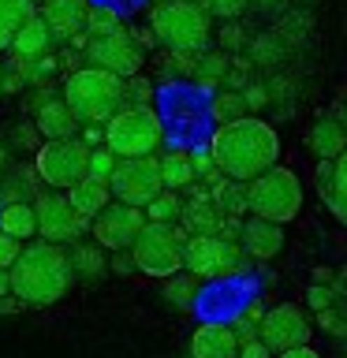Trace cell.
Wrapping results in <instances>:
<instances>
[{"mask_svg":"<svg viewBox=\"0 0 347 358\" xmlns=\"http://www.w3.org/2000/svg\"><path fill=\"white\" fill-rule=\"evenodd\" d=\"M209 150H213L217 168L228 179L250 183V179L265 176L269 168H276L280 138H276V127H269L265 120L239 116L232 123H220L213 142H209Z\"/></svg>","mask_w":347,"mask_h":358,"instance_id":"cell-1","label":"cell"},{"mask_svg":"<svg viewBox=\"0 0 347 358\" xmlns=\"http://www.w3.org/2000/svg\"><path fill=\"white\" fill-rule=\"evenodd\" d=\"M75 284L71 254L60 243H30L22 246L19 262L11 265V295H19L27 306H52Z\"/></svg>","mask_w":347,"mask_h":358,"instance_id":"cell-2","label":"cell"},{"mask_svg":"<svg viewBox=\"0 0 347 358\" xmlns=\"http://www.w3.org/2000/svg\"><path fill=\"white\" fill-rule=\"evenodd\" d=\"M71 112L78 116V123H108L116 112L127 105V78L105 71V67H78L67 75L64 94H60Z\"/></svg>","mask_w":347,"mask_h":358,"instance_id":"cell-3","label":"cell"},{"mask_svg":"<svg viewBox=\"0 0 347 358\" xmlns=\"http://www.w3.org/2000/svg\"><path fill=\"white\" fill-rule=\"evenodd\" d=\"M209 11L198 0H161L150 11V30L157 45H164L168 52H183V56H201L209 49L213 27H209Z\"/></svg>","mask_w":347,"mask_h":358,"instance_id":"cell-4","label":"cell"},{"mask_svg":"<svg viewBox=\"0 0 347 358\" xmlns=\"http://www.w3.org/2000/svg\"><path fill=\"white\" fill-rule=\"evenodd\" d=\"M164 138V123L150 105H123L105 123V145L116 157H153Z\"/></svg>","mask_w":347,"mask_h":358,"instance_id":"cell-5","label":"cell"},{"mask_svg":"<svg viewBox=\"0 0 347 358\" xmlns=\"http://www.w3.org/2000/svg\"><path fill=\"white\" fill-rule=\"evenodd\" d=\"M246 201H250V213L262 220L273 224H288L299 217L302 209V183L291 168H269L265 176H257L246 183Z\"/></svg>","mask_w":347,"mask_h":358,"instance_id":"cell-6","label":"cell"},{"mask_svg":"<svg viewBox=\"0 0 347 358\" xmlns=\"http://www.w3.org/2000/svg\"><path fill=\"white\" fill-rule=\"evenodd\" d=\"M187 239L190 235L183 228H176V224H146L142 235L134 239L131 254H134V265H139V273L146 276H176L183 273V250H187Z\"/></svg>","mask_w":347,"mask_h":358,"instance_id":"cell-7","label":"cell"},{"mask_svg":"<svg viewBox=\"0 0 347 358\" xmlns=\"http://www.w3.org/2000/svg\"><path fill=\"white\" fill-rule=\"evenodd\" d=\"M243 262L246 250L239 246V239H224V235H190L183 250L187 273L201 280H228L243 268Z\"/></svg>","mask_w":347,"mask_h":358,"instance_id":"cell-8","label":"cell"},{"mask_svg":"<svg viewBox=\"0 0 347 358\" xmlns=\"http://www.w3.org/2000/svg\"><path fill=\"white\" fill-rule=\"evenodd\" d=\"M90 145L78 138H52L45 142L34 164H38V176L45 179V187H64L71 190L75 183H83L90 176Z\"/></svg>","mask_w":347,"mask_h":358,"instance_id":"cell-9","label":"cell"},{"mask_svg":"<svg viewBox=\"0 0 347 358\" xmlns=\"http://www.w3.org/2000/svg\"><path fill=\"white\" fill-rule=\"evenodd\" d=\"M108 187L116 201H127V206H139V209H146L161 190H168L157 157H120Z\"/></svg>","mask_w":347,"mask_h":358,"instance_id":"cell-10","label":"cell"},{"mask_svg":"<svg viewBox=\"0 0 347 358\" xmlns=\"http://www.w3.org/2000/svg\"><path fill=\"white\" fill-rule=\"evenodd\" d=\"M86 64L105 67L120 78H134L142 71V41L123 27L112 34H97V38L86 41Z\"/></svg>","mask_w":347,"mask_h":358,"instance_id":"cell-11","label":"cell"},{"mask_svg":"<svg viewBox=\"0 0 347 358\" xmlns=\"http://www.w3.org/2000/svg\"><path fill=\"white\" fill-rule=\"evenodd\" d=\"M38 209V235L45 243H60V246H75L83 243L86 231V217L71 206V198L60 194V190H45V194L34 201Z\"/></svg>","mask_w":347,"mask_h":358,"instance_id":"cell-12","label":"cell"},{"mask_svg":"<svg viewBox=\"0 0 347 358\" xmlns=\"http://www.w3.org/2000/svg\"><path fill=\"white\" fill-rule=\"evenodd\" d=\"M146 224H150L146 209L127 206V201H108V206L94 217L90 228H94V243H101L105 250L116 254V250H131Z\"/></svg>","mask_w":347,"mask_h":358,"instance_id":"cell-13","label":"cell"},{"mask_svg":"<svg viewBox=\"0 0 347 358\" xmlns=\"http://www.w3.org/2000/svg\"><path fill=\"white\" fill-rule=\"evenodd\" d=\"M257 336L269 343V351L284 355V351H291V347H302L310 340V321H306V313H302L295 302H280V306L265 310Z\"/></svg>","mask_w":347,"mask_h":358,"instance_id":"cell-14","label":"cell"},{"mask_svg":"<svg viewBox=\"0 0 347 358\" xmlns=\"http://www.w3.org/2000/svg\"><path fill=\"white\" fill-rule=\"evenodd\" d=\"M38 11H41V19L49 22L56 41H75L86 34V22H90L86 0H45Z\"/></svg>","mask_w":347,"mask_h":358,"instance_id":"cell-15","label":"cell"},{"mask_svg":"<svg viewBox=\"0 0 347 358\" xmlns=\"http://www.w3.org/2000/svg\"><path fill=\"white\" fill-rule=\"evenodd\" d=\"M239 347L243 336L220 321L198 324V332L190 336V358H239Z\"/></svg>","mask_w":347,"mask_h":358,"instance_id":"cell-16","label":"cell"},{"mask_svg":"<svg viewBox=\"0 0 347 358\" xmlns=\"http://www.w3.org/2000/svg\"><path fill=\"white\" fill-rule=\"evenodd\" d=\"M239 246L246 250V257H254V262H269V257H276L280 246H284V231H280V224H273V220L250 217V220H243Z\"/></svg>","mask_w":347,"mask_h":358,"instance_id":"cell-17","label":"cell"},{"mask_svg":"<svg viewBox=\"0 0 347 358\" xmlns=\"http://www.w3.org/2000/svg\"><path fill=\"white\" fill-rule=\"evenodd\" d=\"M34 127H38V134L45 142L52 138H75L78 131V116L71 112V105H67L64 97H45L38 112H34Z\"/></svg>","mask_w":347,"mask_h":358,"instance_id":"cell-18","label":"cell"},{"mask_svg":"<svg viewBox=\"0 0 347 358\" xmlns=\"http://www.w3.org/2000/svg\"><path fill=\"white\" fill-rule=\"evenodd\" d=\"M318 187H321V198L336 217L347 224V150L336 157V161H321L318 168Z\"/></svg>","mask_w":347,"mask_h":358,"instance_id":"cell-19","label":"cell"},{"mask_svg":"<svg viewBox=\"0 0 347 358\" xmlns=\"http://www.w3.org/2000/svg\"><path fill=\"white\" fill-rule=\"evenodd\" d=\"M52 30H49V22L41 19V11H34V15L19 27V34H15V41H11V56L15 60H41V56H49V49H52Z\"/></svg>","mask_w":347,"mask_h":358,"instance_id":"cell-20","label":"cell"},{"mask_svg":"<svg viewBox=\"0 0 347 358\" xmlns=\"http://www.w3.org/2000/svg\"><path fill=\"white\" fill-rule=\"evenodd\" d=\"M306 145L313 150V157H321V161H336V157L347 150V123H344V116L340 120H336V116H321L310 127Z\"/></svg>","mask_w":347,"mask_h":358,"instance_id":"cell-21","label":"cell"},{"mask_svg":"<svg viewBox=\"0 0 347 358\" xmlns=\"http://www.w3.org/2000/svg\"><path fill=\"white\" fill-rule=\"evenodd\" d=\"M220 228H224L220 206L213 201L209 190H198V198L187 201V209H183V231L187 235H220Z\"/></svg>","mask_w":347,"mask_h":358,"instance_id":"cell-22","label":"cell"},{"mask_svg":"<svg viewBox=\"0 0 347 358\" xmlns=\"http://www.w3.org/2000/svg\"><path fill=\"white\" fill-rule=\"evenodd\" d=\"M67 198H71V206L83 213L86 220H94L101 209L112 201V187L105 183V179H94V176H86L83 183H75L71 190H67Z\"/></svg>","mask_w":347,"mask_h":358,"instance_id":"cell-23","label":"cell"},{"mask_svg":"<svg viewBox=\"0 0 347 358\" xmlns=\"http://www.w3.org/2000/svg\"><path fill=\"white\" fill-rule=\"evenodd\" d=\"M71 265H75V276H83L86 284H97L108 268L105 246L101 243H75L71 246Z\"/></svg>","mask_w":347,"mask_h":358,"instance_id":"cell-24","label":"cell"},{"mask_svg":"<svg viewBox=\"0 0 347 358\" xmlns=\"http://www.w3.org/2000/svg\"><path fill=\"white\" fill-rule=\"evenodd\" d=\"M0 231H8L11 239H34L38 235V209L27 206V201H11L0 213Z\"/></svg>","mask_w":347,"mask_h":358,"instance_id":"cell-25","label":"cell"},{"mask_svg":"<svg viewBox=\"0 0 347 358\" xmlns=\"http://www.w3.org/2000/svg\"><path fill=\"white\" fill-rule=\"evenodd\" d=\"M34 0H0V52L11 49V41H15L19 27L34 15Z\"/></svg>","mask_w":347,"mask_h":358,"instance_id":"cell-26","label":"cell"},{"mask_svg":"<svg viewBox=\"0 0 347 358\" xmlns=\"http://www.w3.org/2000/svg\"><path fill=\"white\" fill-rule=\"evenodd\" d=\"M198 280L194 273H176V276H168L164 280V302L168 306H176V310H190L194 306V295H198Z\"/></svg>","mask_w":347,"mask_h":358,"instance_id":"cell-27","label":"cell"},{"mask_svg":"<svg viewBox=\"0 0 347 358\" xmlns=\"http://www.w3.org/2000/svg\"><path fill=\"white\" fill-rule=\"evenodd\" d=\"M161 176H164L168 190L190 187V183H194V161H190V153H168V157H161Z\"/></svg>","mask_w":347,"mask_h":358,"instance_id":"cell-28","label":"cell"},{"mask_svg":"<svg viewBox=\"0 0 347 358\" xmlns=\"http://www.w3.org/2000/svg\"><path fill=\"white\" fill-rule=\"evenodd\" d=\"M146 217L153 224H176V220H183V201H179L176 190H161V194L146 206Z\"/></svg>","mask_w":347,"mask_h":358,"instance_id":"cell-29","label":"cell"},{"mask_svg":"<svg viewBox=\"0 0 347 358\" xmlns=\"http://www.w3.org/2000/svg\"><path fill=\"white\" fill-rule=\"evenodd\" d=\"M194 75L201 78V83H220V78H228L232 75V60H228V52H201L198 56V67H194Z\"/></svg>","mask_w":347,"mask_h":358,"instance_id":"cell-30","label":"cell"},{"mask_svg":"<svg viewBox=\"0 0 347 358\" xmlns=\"http://www.w3.org/2000/svg\"><path fill=\"white\" fill-rule=\"evenodd\" d=\"M246 97L243 94H220L217 101H213V116H217L220 123H232V120H239L246 116Z\"/></svg>","mask_w":347,"mask_h":358,"instance_id":"cell-31","label":"cell"},{"mask_svg":"<svg viewBox=\"0 0 347 358\" xmlns=\"http://www.w3.org/2000/svg\"><path fill=\"white\" fill-rule=\"evenodd\" d=\"M201 8L209 11V15H217V19H228V22H235L243 15L246 8L254 4V0H198Z\"/></svg>","mask_w":347,"mask_h":358,"instance_id":"cell-32","label":"cell"},{"mask_svg":"<svg viewBox=\"0 0 347 358\" xmlns=\"http://www.w3.org/2000/svg\"><path fill=\"white\" fill-rule=\"evenodd\" d=\"M116 164H120V157L112 153L108 145H105V150H94V153H90V176H94V179H105V183H108L112 172H116Z\"/></svg>","mask_w":347,"mask_h":358,"instance_id":"cell-33","label":"cell"},{"mask_svg":"<svg viewBox=\"0 0 347 358\" xmlns=\"http://www.w3.org/2000/svg\"><path fill=\"white\" fill-rule=\"evenodd\" d=\"M112 30H120L116 11H108V8H90V22H86V34H90V38H97V34H112Z\"/></svg>","mask_w":347,"mask_h":358,"instance_id":"cell-34","label":"cell"},{"mask_svg":"<svg viewBox=\"0 0 347 358\" xmlns=\"http://www.w3.org/2000/svg\"><path fill=\"white\" fill-rule=\"evenodd\" d=\"M19 254H22L19 239H11L8 231H0V268H11V265L19 262Z\"/></svg>","mask_w":347,"mask_h":358,"instance_id":"cell-35","label":"cell"},{"mask_svg":"<svg viewBox=\"0 0 347 358\" xmlns=\"http://www.w3.org/2000/svg\"><path fill=\"white\" fill-rule=\"evenodd\" d=\"M150 94H153V86L146 83V78H127V101L131 105H150Z\"/></svg>","mask_w":347,"mask_h":358,"instance_id":"cell-36","label":"cell"},{"mask_svg":"<svg viewBox=\"0 0 347 358\" xmlns=\"http://www.w3.org/2000/svg\"><path fill=\"white\" fill-rule=\"evenodd\" d=\"M239 358H273V351H269V343L262 340V336H254V340H243Z\"/></svg>","mask_w":347,"mask_h":358,"instance_id":"cell-37","label":"cell"},{"mask_svg":"<svg viewBox=\"0 0 347 358\" xmlns=\"http://www.w3.org/2000/svg\"><path fill=\"white\" fill-rule=\"evenodd\" d=\"M190 161H194V176H213L217 172V161H213V150H198V153H190Z\"/></svg>","mask_w":347,"mask_h":358,"instance_id":"cell-38","label":"cell"},{"mask_svg":"<svg viewBox=\"0 0 347 358\" xmlns=\"http://www.w3.org/2000/svg\"><path fill=\"white\" fill-rule=\"evenodd\" d=\"M239 45H243V30L235 27V22H228V27L220 30V49L232 52V49H239Z\"/></svg>","mask_w":347,"mask_h":358,"instance_id":"cell-39","label":"cell"},{"mask_svg":"<svg viewBox=\"0 0 347 358\" xmlns=\"http://www.w3.org/2000/svg\"><path fill=\"white\" fill-rule=\"evenodd\" d=\"M329 302H332L329 287H313V291H310V306H313V310H329Z\"/></svg>","mask_w":347,"mask_h":358,"instance_id":"cell-40","label":"cell"},{"mask_svg":"<svg viewBox=\"0 0 347 358\" xmlns=\"http://www.w3.org/2000/svg\"><path fill=\"white\" fill-rule=\"evenodd\" d=\"M280 358H321V355L313 351L310 343H302V347H291V351H284V355H280Z\"/></svg>","mask_w":347,"mask_h":358,"instance_id":"cell-41","label":"cell"},{"mask_svg":"<svg viewBox=\"0 0 347 358\" xmlns=\"http://www.w3.org/2000/svg\"><path fill=\"white\" fill-rule=\"evenodd\" d=\"M246 105H250V108H262V105H265V90H262V86H250V90H246Z\"/></svg>","mask_w":347,"mask_h":358,"instance_id":"cell-42","label":"cell"},{"mask_svg":"<svg viewBox=\"0 0 347 358\" xmlns=\"http://www.w3.org/2000/svg\"><path fill=\"white\" fill-rule=\"evenodd\" d=\"M19 306H27L19 295H4V299H0V313H15Z\"/></svg>","mask_w":347,"mask_h":358,"instance_id":"cell-43","label":"cell"},{"mask_svg":"<svg viewBox=\"0 0 347 358\" xmlns=\"http://www.w3.org/2000/svg\"><path fill=\"white\" fill-rule=\"evenodd\" d=\"M11 295V268H0V299Z\"/></svg>","mask_w":347,"mask_h":358,"instance_id":"cell-44","label":"cell"},{"mask_svg":"<svg viewBox=\"0 0 347 358\" xmlns=\"http://www.w3.org/2000/svg\"><path fill=\"white\" fill-rule=\"evenodd\" d=\"M254 4L262 11H276V8H284V0H254Z\"/></svg>","mask_w":347,"mask_h":358,"instance_id":"cell-45","label":"cell"},{"mask_svg":"<svg viewBox=\"0 0 347 358\" xmlns=\"http://www.w3.org/2000/svg\"><path fill=\"white\" fill-rule=\"evenodd\" d=\"M101 138H105V131H94V127L86 131V142H101Z\"/></svg>","mask_w":347,"mask_h":358,"instance_id":"cell-46","label":"cell"},{"mask_svg":"<svg viewBox=\"0 0 347 358\" xmlns=\"http://www.w3.org/2000/svg\"><path fill=\"white\" fill-rule=\"evenodd\" d=\"M8 90V67H0V94Z\"/></svg>","mask_w":347,"mask_h":358,"instance_id":"cell-47","label":"cell"},{"mask_svg":"<svg viewBox=\"0 0 347 358\" xmlns=\"http://www.w3.org/2000/svg\"><path fill=\"white\" fill-rule=\"evenodd\" d=\"M344 123H347V105H344Z\"/></svg>","mask_w":347,"mask_h":358,"instance_id":"cell-48","label":"cell"}]
</instances>
